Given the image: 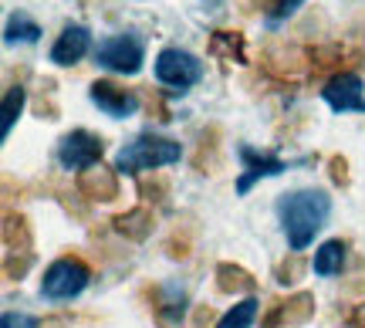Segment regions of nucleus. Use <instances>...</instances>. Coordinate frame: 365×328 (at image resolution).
Listing matches in <instances>:
<instances>
[{
	"label": "nucleus",
	"mask_w": 365,
	"mask_h": 328,
	"mask_svg": "<svg viewBox=\"0 0 365 328\" xmlns=\"http://www.w3.org/2000/svg\"><path fill=\"white\" fill-rule=\"evenodd\" d=\"M277 217L284 227L287 247L291 250H308L314 244V234L322 230L331 217V197L318 186H301L291 193L277 197Z\"/></svg>",
	"instance_id": "f257e3e1"
},
{
	"label": "nucleus",
	"mask_w": 365,
	"mask_h": 328,
	"mask_svg": "<svg viewBox=\"0 0 365 328\" xmlns=\"http://www.w3.org/2000/svg\"><path fill=\"white\" fill-rule=\"evenodd\" d=\"M182 149L176 139L170 135H153V132H139L135 139L118 149L115 156V170L118 173H156L163 166H173V163H180Z\"/></svg>",
	"instance_id": "f03ea898"
},
{
	"label": "nucleus",
	"mask_w": 365,
	"mask_h": 328,
	"mask_svg": "<svg viewBox=\"0 0 365 328\" xmlns=\"http://www.w3.org/2000/svg\"><path fill=\"white\" fill-rule=\"evenodd\" d=\"M91 281V267L81 261L78 254H65L44 267V277H41V294L48 302H71L78 298L81 291L88 288Z\"/></svg>",
	"instance_id": "7ed1b4c3"
},
{
	"label": "nucleus",
	"mask_w": 365,
	"mask_h": 328,
	"mask_svg": "<svg viewBox=\"0 0 365 328\" xmlns=\"http://www.w3.org/2000/svg\"><path fill=\"white\" fill-rule=\"evenodd\" d=\"M156 78L170 85L173 92L186 95L196 81L203 78V61L196 54L182 51V48H163L156 54Z\"/></svg>",
	"instance_id": "20e7f679"
},
{
	"label": "nucleus",
	"mask_w": 365,
	"mask_h": 328,
	"mask_svg": "<svg viewBox=\"0 0 365 328\" xmlns=\"http://www.w3.org/2000/svg\"><path fill=\"white\" fill-rule=\"evenodd\" d=\"M95 61L108 71H118V75H135L145 61V44L139 34H115V38L98 41L95 48Z\"/></svg>",
	"instance_id": "39448f33"
},
{
	"label": "nucleus",
	"mask_w": 365,
	"mask_h": 328,
	"mask_svg": "<svg viewBox=\"0 0 365 328\" xmlns=\"http://www.w3.org/2000/svg\"><path fill=\"white\" fill-rule=\"evenodd\" d=\"M102 156H105V139L88 129H71L58 143V163H61V170L85 173L91 166H102Z\"/></svg>",
	"instance_id": "423d86ee"
},
{
	"label": "nucleus",
	"mask_w": 365,
	"mask_h": 328,
	"mask_svg": "<svg viewBox=\"0 0 365 328\" xmlns=\"http://www.w3.org/2000/svg\"><path fill=\"white\" fill-rule=\"evenodd\" d=\"M261 68L277 81H294L308 71V51H301L291 41H271L261 54Z\"/></svg>",
	"instance_id": "0eeeda50"
},
{
	"label": "nucleus",
	"mask_w": 365,
	"mask_h": 328,
	"mask_svg": "<svg viewBox=\"0 0 365 328\" xmlns=\"http://www.w3.org/2000/svg\"><path fill=\"white\" fill-rule=\"evenodd\" d=\"M237 156L244 163V173L237 176V197H247L261 180L281 176V173L287 170V163L281 156H274V153H257V149H250V145H237Z\"/></svg>",
	"instance_id": "6e6552de"
},
{
	"label": "nucleus",
	"mask_w": 365,
	"mask_h": 328,
	"mask_svg": "<svg viewBox=\"0 0 365 328\" xmlns=\"http://www.w3.org/2000/svg\"><path fill=\"white\" fill-rule=\"evenodd\" d=\"M88 95L108 118H129V116H135V108H139V95L132 92V88H125V85H118V81H108V78L91 81Z\"/></svg>",
	"instance_id": "1a4fd4ad"
},
{
	"label": "nucleus",
	"mask_w": 365,
	"mask_h": 328,
	"mask_svg": "<svg viewBox=\"0 0 365 328\" xmlns=\"http://www.w3.org/2000/svg\"><path fill=\"white\" fill-rule=\"evenodd\" d=\"M322 98L335 112H365V88L355 71H341L335 78H328L322 88Z\"/></svg>",
	"instance_id": "9d476101"
},
{
	"label": "nucleus",
	"mask_w": 365,
	"mask_h": 328,
	"mask_svg": "<svg viewBox=\"0 0 365 328\" xmlns=\"http://www.w3.org/2000/svg\"><path fill=\"white\" fill-rule=\"evenodd\" d=\"M75 186L88 203H112L118 200V170L115 166H91V170L78 173Z\"/></svg>",
	"instance_id": "9b49d317"
},
{
	"label": "nucleus",
	"mask_w": 365,
	"mask_h": 328,
	"mask_svg": "<svg viewBox=\"0 0 365 328\" xmlns=\"http://www.w3.org/2000/svg\"><path fill=\"white\" fill-rule=\"evenodd\" d=\"M91 51V31L85 24H65L58 41L51 44V61L54 65H78L81 58Z\"/></svg>",
	"instance_id": "f8f14e48"
},
{
	"label": "nucleus",
	"mask_w": 365,
	"mask_h": 328,
	"mask_svg": "<svg viewBox=\"0 0 365 328\" xmlns=\"http://www.w3.org/2000/svg\"><path fill=\"white\" fill-rule=\"evenodd\" d=\"M112 230H115L122 240L143 244V240H149V237H153V230H156V213L149 210L145 203H139V207H132V210L112 217Z\"/></svg>",
	"instance_id": "ddd939ff"
},
{
	"label": "nucleus",
	"mask_w": 365,
	"mask_h": 328,
	"mask_svg": "<svg viewBox=\"0 0 365 328\" xmlns=\"http://www.w3.org/2000/svg\"><path fill=\"white\" fill-rule=\"evenodd\" d=\"M145 298L153 302L156 312L166 325H180L186 315V291L180 285H159V288H145Z\"/></svg>",
	"instance_id": "4468645a"
},
{
	"label": "nucleus",
	"mask_w": 365,
	"mask_h": 328,
	"mask_svg": "<svg viewBox=\"0 0 365 328\" xmlns=\"http://www.w3.org/2000/svg\"><path fill=\"white\" fill-rule=\"evenodd\" d=\"M210 58L217 61H234V65H247V34L230 31V27H217L207 41Z\"/></svg>",
	"instance_id": "2eb2a0df"
},
{
	"label": "nucleus",
	"mask_w": 365,
	"mask_h": 328,
	"mask_svg": "<svg viewBox=\"0 0 365 328\" xmlns=\"http://www.w3.org/2000/svg\"><path fill=\"white\" fill-rule=\"evenodd\" d=\"M213 285H217L220 294H254L257 291V277L234 261H220L213 267Z\"/></svg>",
	"instance_id": "dca6fc26"
},
{
	"label": "nucleus",
	"mask_w": 365,
	"mask_h": 328,
	"mask_svg": "<svg viewBox=\"0 0 365 328\" xmlns=\"http://www.w3.org/2000/svg\"><path fill=\"white\" fill-rule=\"evenodd\" d=\"M4 247L7 254H31L34 250V230H31V220H27L21 210H7L4 213Z\"/></svg>",
	"instance_id": "f3484780"
},
{
	"label": "nucleus",
	"mask_w": 365,
	"mask_h": 328,
	"mask_svg": "<svg viewBox=\"0 0 365 328\" xmlns=\"http://www.w3.org/2000/svg\"><path fill=\"white\" fill-rule=\"evenodd\" d=\"M223 132L220 125H207V129L200 132V139H196V149H193V170L210 176V173L220 170V149H223Z\"/></svg>",
	"instance_id": "a211bd4d"
},
{
	"label": "nucleus",
	"mask_w": 365,
	"mask_h": 328,
	"mask_svg": "<svg viewBox=\"0 0 365 328\" xmlns=\"http://www.w3.org/2000/svg\"><path fill=\"white\" fill-rule=\"evenodd\" d=\"M345 257H349V244L341 240V237H331V240H325L322 247L314 250V275L318 277H335L341 275V267H345Z\"/></svg>",
	"instance_id": "6ab92c4d"
},
{
	"label": "nucleus",
	"mask_w": 365,
	"mask_h": 328,
	"mask_svg": "<svg viewBox=\"0 0 365 328\" xmlns=\"http://www.w3.org/2000/svg\"><path fill=\"white\" fill-rule=\"evenodd\" d=\"M314 308H318V302H314L312 291H294L291 298L281 302V328L308 325L314 318Z\"/></svg>",
	"instance_id": "aec40b11"
},
{
	"label": "nucleus",
	"mask_w": 365,
	"mask_h": 328,
	"mask_svg": "<svg viewBox=\"0 0 365 328\" xmlns=\"http://www.w3.org/2000/svg\"><path fill=\"white\" fill-rule=\"evenodd\" d=\"M308 51V65L318 71V75H341V65H345V48L335 44V41H328V44H312V48H304Z\"/></svg>",
	"instance_id": "412c9836"
},
{
	"label": "nucleus",
	"mask_w": 365,
	"mask_h": 328,
	"mask_svg": "<svg viewBox=\"0 0 365 328\" xmlns=\"http://www.w3.org/2000/svg\"><path fill=\"white\" fill-rule=\"evenodd\" d=\"M193 240H196V220L193 217H182V220L173 227V234L166 237L163 250H166L170 261H186V257L193 254Z\"/></svg>",
	"instance_id": "4be33fe9"
},
{
	"label": "nucleus",
	"mask_w": 365,
	"mask_h": 328,
	"mask_svg": "<svg viewBox=\"0 0 365 328\" xmlns=\"http://www.w3.org/2000/svg\"><path fill=\"white\" fill-rule=\"evenodd\" d=\"M24 85L17 81V85H7V92H4V106H0V139L7 143L11 139L14 125H17V118H21V108H24Z\"/></svg>",
	"instance_id": "5701e85b"
},
{
	"label": "nucleus",
	"mask_w": 365,
	"mask_h": 328,
	"mask_svg": "<svg viewBox=\"0 0 365 328\" xmlns=\"http://www.w3.org/2000/svg\"><path fill=\"white\" fill-rule=\"evenodd\" d=\"M41 38V24L38 21H31L27 14H11L7 17V27H4V41L7 44H14V41H24V44H34V41Z\"/></svg>",
	"instance_id": "b1692460"
},
{
	"label": "nucleus",
	"mask_w": 365,
	"mask_h": 328,
	"mask_svg": "<svg viewBox=\"0 0 365 328\" xmlns=\"http://www.w3.org/2000/svg\"><path fill=\"white\" fill-rule=\"evenodd\" d=\"M257 312H261V302H257V298H244V302H237L213 328H250L254 318H257Z\"/></svg>",
	"instance_id": "393cba45"
},
{
	"label": "nucleus",
	"mask_w": 365,
	"mask_h": 328,
	"mask_svg": "<svg viewBox=\"0 0 365 328\" xmlns=\"http://www.w3.org/2000/svg\"><path fill=\"white\" fill-rule=\"evenodd\" d=\"M139 197H143V203L149 207H156V203H166V197H170V180L163 176V173H153V176H143L139 180Z\"/></svg>",
	"instance_id": "a878e982"
},
{
	"label": "nucleus",
	"mask_w": 365,
	"mask_h": 328,
	"mask_svg": "<svg viewBox=\"0 0 365 328\" xmlns=\"http://www.w3.org/2000/svg\"><path fill=\"white\" fill-rule=\"evenodd\" d=\"M301 275H304V257L298 250H291L284 261L274 264V281L277 285H294V281H301Z\"/></svg>",
	"instance_id": "bb28decb"
},
{
	"label": "nucleus",
	"mask_w": 365,
	"mask_h": 328,
	"mask_svg": "<svg viewBox=\"0 0 365 328\" xmlns=\"http://www.w3.org/2000/svg\"><path fill=\"white\" fill-rule=\"evenodd\" d=\"M31 264H34V254H7L4 257V277L7 281H24Z\"/></svg>",
	"instance_id": "cd10ccee"
},
{
	"label": "nucleus",
	"mask_w": 365,
	"mask_h": 328,
	"mask_svg": "<svg viewBox=\"0 0 365 328\" xmlns=\"http://www.w3.org/2000/svg\"><path fill=\"white\" fill-rule=\"evenodd\" d=\"M54 197H58V203H61L75 220H88V203L78 200L81 193H71V190H65V186H58V190H54Z\"/></svg>",
	"instance_id": "c85d7f7f"
},
{
	"label": "nucleus",
	"mask_w": 365,
	"mask_h": 328,
	"mask_svg": "<svg viewBox=\"0 0 365 328\" xmlns=\"http://www.w3.org/2000/svg\"><path fill=\"white\" fill-rule=\"evenodd\" d=\"M328 180L339 186V190H349V183H352V173H349V159L345 156H328Z\"/></svg>",
	"instance_id": "c756f323"
},
{
	"label": "nucleus",
	"mask_w": 365,
	"mask_h": 328,
	"mask_svg": "<svg viewBox=\"0 0 365 328\" xmlns=\"http://www.w3.org/2000/svg\"><path fill=\"white\" fill-rule=\"evenodd\" d=\"M54 81L51 78H44V92L38 95V102H34V112H38L41 118H58L61 112H58V106H54Z\"/></svg>",
	"instance_id": "7c9ffc66"
},
{
	"label": "nucleus",
	"mask_w": 365,
	"mask_h": 328,
	"mask_svg": "<svg viewBox=\"0 0 365 328\" xmlns=\"http://www.w3.org/2000/svg\"><path fill=\"white\" fill-rule=\"evenodd\" d=\"M304 0H271V7H267V21L271 24H281V21H287L291 14L298 11Z\"/></svg>",
	"instance_id": "2f4dec72"
},
{
	"label": "nucleus",
	"mask_w": 365,
	"mask_h": 328,
	"mask_svg": "<svg viewBox=\"0 0 365 328\" xmlns=\"http://www.w3.org/2000/svg\"><path fill=\"white\" fill-rule=\"evenodd\" d=\"M0 328H41V318L24 315V312H4Z\"/></svg>",
	"instance_id": "473e14b6"
},
{
	"label": "nucleus",
	"mask_w": 365,
	"mask_h": 328,
	"mask_svg": "<svg viewBox=\"0 0 365 328\" xmlns=\"http://www.w3.org/2000/svg\"><path fill=\"white\" fill-rule=\"evenodd\" d=\"M210 322H213V308L210 304H196L182 328H210Z\"/></svg>",
	"instance_id": "72a5a7b5"
},
{
	"label": "nucleus",
	"mask_w": 365,
	"mask_h": 328,
	"mask_svg": "<svg viewBox=\"0 0 365 328\" xmlns=\"http://www.w3.org/2000/svg\"><path fill=\"white\" fill-rule=\"evenodd\" d=\"M145 106H149V112H153V116H156L159 118V122H170V108H166V106H163V98H159V95L156 92H149V98H145Z\"/></svg>",
	"instance_id": "f704fd0d"
},
{
	"label": "nucleus",
	"mask_w": 365,
	"mask_h": 328,
	"mask_svg": "<svg viewBox=\"0 0 365 328\" xmlns=\"http://www.w3.org/2000/svg\"><path fill=\"white\" fill-rule=\"evenodd\" d=\"M345 328H365V302L355 304L352 312L345 315Z\"/></svg>",
	"instance_id": "c9c22d12"
},
{
	"label": "nucleus",
	"mask_w": 365,
	"mask_h": 328,
	"mask_svg": "<svg viewBox=\"0 0 365 328\" xmlns=\"http://www.w3.org/2000/svg\"><path fill=\"white\" fill-rule=\"evenodd\" d=\"M41 328H71V322L65 315H48V318H41Z\"/></svg>",
	"instance_id": "e433bc0d"
},
{
	"label": "nucleus",
	"mask_w": 365,
	"mask_h": 328,
	"mask_svg": "<svg viewBox=\"0 0 365 328\" xmlns=\"http://www.w3.org/2000/svg\"><path fill=\"white\" fill-rule=\"evenodd\" d=\"M250 4H254V7H261L264 14H267V7H271V0H250Z\"/></svg>",
	"instance_id": "4c0bfd02"
}]
</instances>
